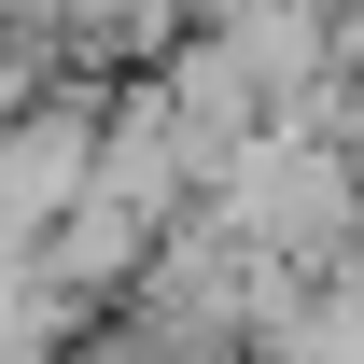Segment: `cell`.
Segmentation results:
<instances>
[{"mask_svg":"<svg viewBox=\"0 0 364 364\" xmlns=\"http://www.w3.org/2000/svg\"><path fill=\"white\" fill-rule=\"evenodd\" d=\"M98 127H112V98H85V85H56L28 127H0V238L14 252H43L98 196Z\"/></svg>","mask_w":364,"mask_h":364,"instance_id":"6da1fadb","label":"cell"}]
</instances>
